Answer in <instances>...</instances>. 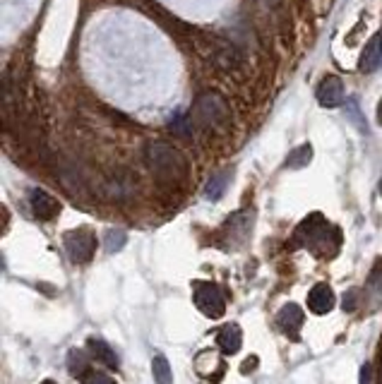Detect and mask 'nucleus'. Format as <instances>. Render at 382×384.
Listing matches in <instances>:
<instances>
[{
    "label": "nucleus",
    "mask_w": 382,
    "mask_h": 384,
    "mask_svg": "<svg viewBox=\"0 0 382 384\" xmlns=\"http://www.w3.org/2000/svg\"><path fill=\"white\" fill-rule=\"evenodd\" d=\"M296 240H301V245H306L318 257H334L339 245H342V233L327 219H322L320 214H313L311 219H306L298 226Z\"/></svg>",
    "instance_id": "nucleus-1"
},
{
    "label": "nucleus",
    "mask_w": 382,
    "mask_h": 384,
    "mask_svg": "<svg viewBox=\"0 0 382 384\" xmlns=\"http://www.w3.org/2000/svg\"><path fill=\"white\" fill-rule=\"evenodd\" d=\"M144 158H147V166L157 173L162 181L178 183L183 178H188L190 163L175 147L164 145V142H149L144 147Z\"/></svg>",
    "instance_id": "nucleus-2"
},
{
    "label": "nucleus",
    "mask_w": 382,
    "mask_h": 384,
    "mask_svg": "<svg viewBox=\"0 0 382 384\" xmlns=\"http://www.w3.org/2000/svg\"><path fill=\"white\" fill-rule=\"evenodd\" d=\"M193 118L198 125L202 127H224L229 122V109H226L224 99L216 94H202L195 101Z\"/></svg>",
    "instance_id": "nucleus-3"
},
{
    "label": "nucleus",
    "mask_w": 382,
    "mask_h": 384,
    "mask_svg": "<svg viewBox=\"0 0 382 384\" xmlns=\"http://www.w3.org/2000/svg\"><path fill=\"white\" fill-rule=\"evenodd\" d=\"M193 298H195V305H198V310L202 312V315L211 317V320H219V317H224L226 300H224V293H221V289L216 284L200 281V284L195 286Z\"/></svg>",
    "instance_id": "nucleus-4"
},
{
    "label": "nucleus",
    "mask_w": 382,
    "mask_h": 384,
    "mask_svg": "<svg viewBox=\"0 0 382 384\" xmlns=\"http://www.w3.org/2000/svg\"><path fill=\"white\" fill-rule=\"evenodd\" d=\"M65 250H68V257L77 264H87L92 257H94L96 250V238L92 230L87 228H77L65 233Z\"/></svg>",
    "instance_id": "nucleus-5"
},
{
    "label": "nucleus",
    "mask_w": 382,
    "mask_h": 384,
    "mask_svg": "<svg viewBox=\"0 0 382 384\" xmlns=\"http://www.w3.org/2000/svg\"><path fill=\"white\" fill-rule=\"evenodd\" d=\"M318 101L324 109H337V106L344 104V84L339 77H324L318 86Z\"/></svg>",
    "instance_id": "nucleus-6"
},
{
    "label": "nucleus",
    "mask_w": 382,
    "mask_h": 384,
    "mask_svg": "<svg viewBox=\"0 0 382 384\" xmlns=\"http://www.w3.org/2000/svg\"><path fill=\"white\" fill-rule=\"evenodd\" d=\"M277 320H279V327H281L293 341H298V336H301V327H303V322H306V315H303L301 307H298L296 303H286L281 310H279Z\"/></svg>",
    "instance_id": "nucleus-7"
},
{
    "label": "nucleus",
    "mask_w": 382,
    "mask_h": 384,
    "mask_svg": "<svg viewBox=\"0 0 382 384\" xmlns=\"http://www.w3.org/2000/svg\"><path fill=\"white\" fill-rule=\"evenodd\" d=\"M29 202H32V212L34 217L39 219V221H51V219L58 217L60 212V204L55 197H51L49 192L44 190H32L29 194Z\"/></svg>",
    "instance_id": "nucleus-8"
},
{
    "label": "nucleus",
    "mask_w": 382,
    "mask_h": 384,
    "mask_svg": "<svg viewBox=\"0 0 382 384\" xmlns=\"http://www.w3.org/2000/svg\"><path fill=\"white\" fill-rule=\"evenodd\" d=\"M216 341H219V348L226 356H236L241 351V346H243V331H241V327L236 322H229V324H224L219 329Z\"/></svg>",
    "instance_id": "nucleus-9"
},
{
    "label": "nucleus",
    "mask_w": 382,
    "mask_h": 384,
    "mask_svg": "<svg viewBox=\"0 0 382 384\" xmlns=\"http://www.w3.org/2000/svg\"><path fill=\"white\" fill-rule=\"evenodd\" d=\"M308 307H311L315 315H327V312H332V307H334L332 289H329L327 284L313 286L311 293H308Z\"/></svg>",
    "instance_id": "nucleus-10"
},
{
    "label": "nucleus",
    "mask_w": 382,
    "mask_h": 384,
    "mask_svg": "<svg viewBox=\"0 0 382 384\" xmlns=\"http://www.w3.org/2000/svg\"><path fill=\"white\" fill-rule=\"evenodd\" d=\"M382 65V34H375L373 39L365 44L363 53H361V73H375Z\"/></svg>",
    "instance_id": "nucleus-11"
},
{
    "label": "nucleus",
    "mask_w": 382,
    "mask_h": 384,
    "mask_svg": "<svg viewBox=\"0 0 382 384\" xmlns=\"http://www.w3.org/2000/svg\"><path fill=\"white\" fill-rule=\"evenodd\" d=\"M87 346H89V351L94 353L96 360H101L104 365L113 367V370H118V365H121V360H118V353L113 351V348L108 346L104 339H99V336H92V339L87 341Z\"/></svg>",
    "instance_id": "nucleus-12"
},
{
    "label": "nucleus",
    "mask_w": 382,
    "mask_h": 384,
    "mask_svg": "<svg viewBox=\"0 0 382 384\" xmlns=\"http://www.w3.org/2000/svg\"><path fill=\"white\" fill-rule=\"evenodd\" d=\"M152 372L157 384H173V372H171V363L164 356H154L152 360Z\"/></svg>",
    "instance_id": "nucleus-13"
},
{
    "label": "nucleus",
    "mask_w": 382,
    "mask_h": 384,
    "mask_svg": "<svg viewBox=\"0 0 382 384\" xmlns=\"http://www.w3.org/2000/svg\"><path fill=\"white\" fill-rule=\"evenodd\" d=\"M344 113H347V118L351 122H354L356 127H358L363 135H368V122H365V116L361 113V109H358V101L356 99H349V101H344Z\"/></svg>",
    "instance_id": "nucleus-14"
},
{
    "label": "nucleus",
    "mask_w": 382,
    "mask_h": 384,
    "mask_svg": "<svg viewBox=\"0 0 382 384\" xmlns=\"http://www.w3.org/2000/svg\"><path fill=\"white\" fill-rule=\"evenodd\" d=\"M311 158H313V147L311 145H301V147H296V149L288 154L286 166L288 168H303V166H308V163H311Z\"/></svg>",
    "instance_id": "nucleus-15"
},
{
    "label": "nucleus",
    "mask_w": 382,
    "mask_h": 384,
    "mask_svg": "<svg viewBox=\"0 0 382 384\" xmlns=\"http://www.w3.org/2000/svg\"><path fill=\"white\" fill-rule=\"evenodd\" d=\"M87 358H85V353L82 351H70V356H68V370L72 372V375H77V377H85L87 372Z\"/></svg>",
    "instance_id": "nucleus-16"
},
{
    "label": "nucleus",
    "mask_w": 382,
    "mask_h": 384,
    "mask_svg": "<svg viewBox=\"0 0 382 384\" xmlns=\"http://www.w3.org/2000/svg\"><path fill=\"white\" fill-rule=\"evenodd\" d=\"M226 183H229V176H226V173H219V176H214L207 183V190H205V194H207L209 199H219L226 190Z\"/></svg>",
    "instance_id": "nucleus-17"
},
{
    "label": "nucleus",
    "mask_w": 382,
    "mask_h": 384,
    "mask_svg": "<svg viewBox=\"0 0 382 384\" xmlns=\"http://www.w3.org/2000/svg\"><path fill=\"white\" fill-rule=\"evenodd\" d=\"M171 132L178 137H183V140H190V135H193V125H190V118L188 116H175L171 120Z\"/></svg>",
    "instance_id": "nucleus-18"
},
{
    "label": "nucleus",
    "mask_w": 382,
    "mask_h": 384,
    "mask_svg": "<svg viewBox=\"0 0 382 384\" xmlns=\"http://www.w3.org/2000/svg\"><path fill=\"white\" fill-rule=\"evenodd\" d=\"M128 243V235L123 230H108L106 233V253H118Z\"/></svg>",
    "instance_id": "nucleus-19"
},
{
    "label": "nucleus",
    "mask_w": 382,
    "mask_h": 384,
    "mask_svg": "<svg viewBox=\"0 0 382 384\" xmlns=\"http://www.w3.org/2000/svg\"><path fill=\"white\" fill-rule=\"evenodd\" d=\"M82 384H116V380H113V377H108L106 372L89 370L85 377H82Z\"/></svg>",
    "instance_id": "nucleus-20"
},
{
    "label": "nucleus",
    "mask_w": 382,
    "mask_h": 384,
    "mask_svg": "<svg viewBox=\"0 0 382 384\" xmlns=\"http://www.w3.org/2000/svg\"><path fill=\"white\" fill-rule=\"evenodd\" d=\"M356 295H358V291L351 289L347 295H344V310L347 312H354L356 310Z\"/></svg>",
    "instance_id": "nucleus-21"
},
{
    "label": "nucleus",
    "mask_w": 382,
    "mask_h": 384,
    "mask_svg": "<svg viewBox=\"0 0 382 384\" xmlns=\"http://www.w3.org/2000/svg\"><path fill=\"white\" fill-rule=\"evenodd\" d=\"M370 377H373V365L365 363L363 370H361V384H370Z\"/></svg>",
    "instance_id": "nucleus-22"
},
{
    "label": "nucleus",
    "mask_w": 382,
    "mask_h": 384,
    "mask_svg": "<svg viewBox=\"0 0 382 384\" xmlns=\"http://www.w3.org/2000/svg\"><path fill=\"white\" fill-rule=\"evenodd\" d=\"M378 122L382 125V101H380V106H378Z\"/></svg>",
    "instance_id": "nucleus-23"
},
{
    "label": "nucleus",
    "mask_w": 382,
    "mask_h": 384,
    "mask_svg": "<svg viewBox=\"0 0 382 384\" xmlns=\"http://www.w3.org/2000/svg\"><path fill=\"white\" fill-rule=\"evenodd\" d=\"M41 384H55L53 380H44V382H41Z\"/></svg>",
    "instance_id": "nucleus-24"
},
{
    "label": "nucleus",
    "mask_w": 382,
    "mask_h": 384,
    "mask_svg": "<svg viewBox=\"0 0 382 384\" xmlns=\"http://www.w3.org/2000/svg\"><path fill=\"white\" fill-rule=\"evenodd\" d=\"M380 192H382V181H380Z\"/></svg>",
    "instance_id": "nucleus-25"
}]
</instances>
